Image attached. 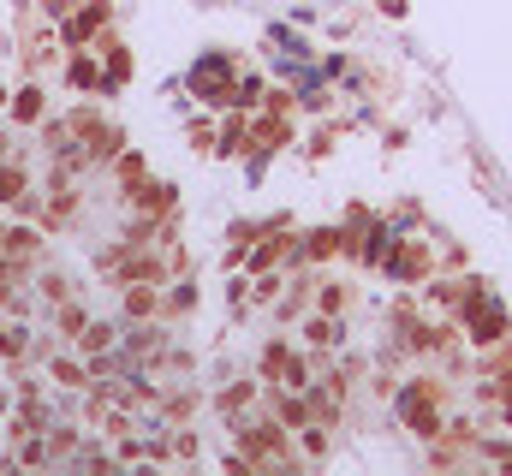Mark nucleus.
Masks as SVG:
<instances>
[{"mask_svg":"<svg viewBox=\"0 0 512 476\" xmlns=\"http://www.w3.org/2000/svg\"><path fill=\"white\" fill-rule=\"evenodd\" d=\"M42 244H48L42 227H6V250H12V256H24V262H36V256H42Z\"/></svg>","mask_w":512,"mask_h":476,"instance_id":"obj_10","label":"nucleus"},{"mask_svg":"<svg viewBox=\"0 0 512 476\" xmlns=\"http://www.w3.org/2000/svg\"><path fill=\"white\" fill-rule=\"evenodd\" d=\"M108 24H114V0H78V6L60 18V42H66V48H84V42H96Z\"/></svg>","mask_w":512,"mask_h":476,"instance_id":"obj_1","label":"nucleus"},{"mask_svg":"<svg viewBox=\"0 0 512 476\" xmlns=\"http://www.w3.org/2000/svg\"><path fill=\"white\" fill-rule=\"evenodd\" d=\"M191 149H197V155L215 149V125H209V119H191Z\"/></svg>","mask_w":512,"mask_h":476,"instance_id":"obj_13","label":"nucleus"},{"mask_svg":"<svg viewBox=\"0 0 512 476\" xmlns=\"http://www.w3.org/2000/svg\"><path fill=\"white\" fill-rule=\"evenodd\" d=\"M126 203L137 209V215H149V221H161V215H173V209H179V185H173V179H143V185L131 191Z\"/></svg>","mask_w":512,"mask_h":476,"instance_id":"obj_2","label":"nucleus"},{"mask_svg":"<svg viewBox=\"0 0 512 476\" xmlns=\"http://www.w3.org/2000/svg\"><path fill=\"white\" fill-rule=\"evenodd\" d=\"M304 340H310V346H340V322H334V316H316V322L304 328Z\"/></svg>","mask_w":512,"mask_h":476,"instance_id":"obj_12","label":"nucleus"},{"mask_svg":"<svg viewBox=\"0 0 512 476\" xmlns=\"http://www.w3.org/2000/svg\"><path fill=\"white\" fill-rule=\"evenodd\" d=\"M6 119L18 125V131H30V125H42L48 119V96H42V84H24L12 102H6Z\"/></svg>","mask_w":512,"mask_h":476,"instance_id":"obj_4","label":"nucleus"},{"mask_svg":"<svg viewBox=\"0 0 512 476\" xmlns=\"http://www.w3.org/2000/svg\"><path fill=\"white\" fill-rule=\"evenodd\" d=\"M120 310H126V322H149V316H161V286H149V280L120 286Z\"/></svg>","mask_w":512,"mask_h":476,"instance_id":"obj_5","label":"nucleus"},{"mask_svg":"<svg viewBox=\"0 0 512 476\" xmlns=\"http://www.w3.org/2000/svg\"><path fill=\"white\" fill-rule=\"evenodd\" d=\"M36 292H42V304H66L78 286H72V274H66V268H42V274H36Z\"/></svg>","mask_w":512,"mask_h":476,"instance_id":"obj_9","label":"nucleus"},{"mask_svg":"<svg viewBox=\"0 0 512 476\" xmlns=\"http://www.w3.org/2000/svg\"><path fill=\"white\" fill-rule=\"evenodd\" d=\"M66 84L78 90V96H102V54H90V48H72L66 54Z\"/></svg>","mask_w":512,"mask_h":476,"instance_id":"obj_3","label":"nucleus"},{"mask_svg":"<svg viewBox=\"0 0 512 476\" xmlns=\"http://www.w3.org/2000/svg\"><path fill=\"white\" fill-rule=\"evenodd\" d=\"M48 381H54L60 393H84V387H96V381H90V363H78V357H66V352H54Z\"/></svg>","mask_w":512,"mask_h":476,"instance_id":"obj_6","label":"nucleus"},{"mask_svg":"<svg viewBox=\"0 0 512 476\" xmlns=\"http://www.w3.org/2000/svg\"><path fill=\"white\" fill-rule=\"evenodd\" d=\"M84 328H90V310H84V304H72V298H66V304H54V334H60V346H66V340H78Z\"/></svg>","mask_w":512,"mask_h":476,"instance_id":"obj_8","label":"nucleus"},{"mask_svg":"<svg viewBox=\"0 0 512 476\" xmlns=\"http://www.w3.org/2000/svg\"><path fill=\"white\" fill-rule=\"evenodd\" d=\"M30 191V173H24V161L12 155V161H0V209H18V197Z\"/></svg>","mask_w":512,"mask_h":476,"instance_id":"obj_7","label":"nucleus"},{"mask_svg":"<svg viewBox=\"0 0 512 476\" xmlns=\"http://www.w3.org/2000/svg\"><path fill=\"white\" fill-rule=\"evenodd\" d=\"M0 250H6V227H0Z\"/></svg>","mask_w":512,"mask_h":476,"instance_id":"obj_16","label":"nucleus"},{"mask_svg":"<svg viewBox=\"0 0 512 476\" xmlns=\"http://www.w3.org/2000/svg\"><path fill=\"white\" fill-rule=\"evenodd\" d=\"M6 102H12V90H6V84H0V114H6Z\"/></svg>","mask_w":512,"mask_h":476,"instance_id":"obj_15","label":"nucleus"},{"mask_svg":"<svg viewBox=\"0 0 512 476\" xmlns=\"http://www.w3.org/2000/svg\"><path fill=\"white\" fill-rule=\"evenodd\" d=\"M114 340H120V334H114V322H90V328H84V334H78L72 346H78L84 357H96V352H108Z\"/></svg>","mask_w":512,"mask_h":476,"instance_id":"obj_11","label":"nucleus"},{"mask_svg":"<svg viewBox=\"0 0 512 476\" xmlns=\"http://www.w3.org/2000/svg\"><path fill=\"white\" fill-rule=\"evenodd\" d=\"M36 6H42V18H48V24H60V18H66L78 0H36Z\"/></svg>","mask_w":512,"mask_h":476,"instance_id":"obj_14","label":"nucleus"}]
</instances>
